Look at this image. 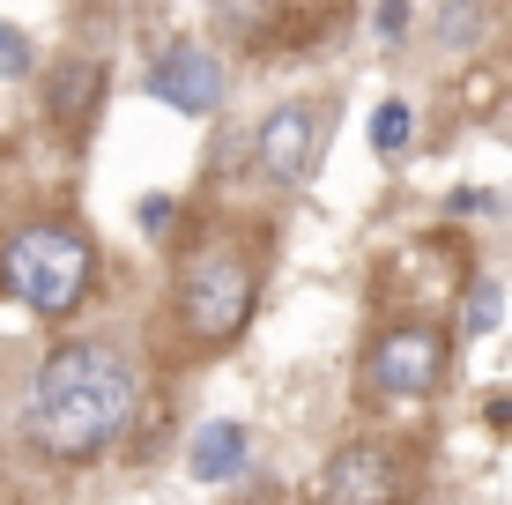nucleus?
I'll list each match as a JSON object with an SVG mask.
<instances>
[{
  "instance_id": "f257e3e1",
  "label": "nucleus",
  "mask_w": 512,
  "mask_h": 505,
  "mask_svg": "<svg viewBox=\"0 0 512 505\" xmlns=\"http://www.w3.org/2000/svg\"><path fill=\"white\" fill-rule=\"evenodd\" d=\"M141 379L134 364L104 342H60L23 394V439L45 461H97L119 431L134 424Z\"/></svg>"
},
{
  "instance_id": "f03ea898",
  "label": "nucleus",
  "mask_w": 512,
  "mask_h": 505,
  "mask_svg": "<svg viewBox=\"0 0 512 505\" xmlns=\"http://www.w3.org/2000/svg\"><path fill=\"white\" fill-rule=\"evenodd\" d=\"M90 275H97V253H90V238H82L75 223H30V231H15L8 253H0L8 298H23L30 312H45V320H67V312L90 298Z\"/></svg>"
},
{
  "instance_id": "7ed1b4c3",
  "label": "nucleus",
  "mask_w": 512,
  "mask_h": 505,
  "mask_svg": "<svg viewBox=\"0 0 512 505\" xmlns=\"http://www.w3.org/2000/svg\"><path fill=\"white\" fill-rule=\"evenodd\" d=\"M179 312H186L193 342H231L245 327V312H253V260L231 246L201 253L179 283Z\"/></svg>"
},
{
  "instance_id": "20e7f679",
  "label": "nucleus",
  "mask_w": 512,
  "mask_h": 505,
  "mask_svg": "<svg viewBox=\"0 0 512 505\" xmlns=\"http://www.w3.org/2000/svg\"><path fill=\"white\" fill-rule=\"evenodd\" d=\"M372 387L394 394V402H423V394L446 379V335H431V327H394V335L372 342Z\"/></svg>"
},
{
  "instance_id": "39448f33",
  "label": "nucleus",
  "mask_w": 512,
  "mask_h": 505,
  "mask_svg": "<svg viewBox=\"0 0 512 505\" xmlns=\"http://www.w3.org/2000/svg\"><path fill=\"white\" fill-rule=\"evenodd\" d=\"M320 104H282V112L260 127V171H268L275 186H297L312 179V164H320Z\"/></svg>"
},
{
  "instance_id": "423d86ee",
  "label": "nucleus",
  "mask_w": 512,
  "mask_h": 505,
  "mask_svg": "<svg viewBox=\"0 0 512 505\" xmlns=\"http://www.w3.org/2000/svg\"><path fill=\"white\" fill-rule=\"evenodd\" d=\"M401 498V476H394V454L386 446H342L327 461V483H320V505H394Z\"/></svg>"
},
{
  "instance_id": "0eeeda50",
  "label": "nucleus",
  "mask_w": 512,
  "mask_h": 505,
  "mask_svg": "<svg viewBox=\"0 0 512 505\" xmlns=\"http://www.w3.org/2000/svg\"><path fill=\"white\" fill-rule=\"evenodd\" d=\"M149 90L171 104V112H216V97H223V67L208 60L201 45H179V52H164L156 60V75H149Z\"/></svg>"
},
{
  "instance_id": "6e6552de",
  "label": "nucleus",
  "mask_w": 512,
  "mask_h": 505,
  "mask_svg": "<svg viewBox=\"0 0 512 505\" xmlns=\"http://www.w3.org/2000/svg\"><path fill=\"white\" fill-rule=\"evenodd\" d=\"M97 60H60L52 67V82H45V119H60V127H82L90 119V104H97Z\"/></svg>"
},
{
  "instance_id": "1a4fd4ad",
  "label": "nucleus",
  "mask_w": 512,
  "mask_h": 505,
  "mask_svg": "<svg viewBox=\"0 0 512 505\" xmlns=\"http://www.w3.org/2000/svg\"><path fill=\"white\" fill-rule=\"evenodd\" d=\"M245 424H231V416H216V424H201V439H193V476L201 483H231L245 468Z\"/></svg>"
},
{
  "instance_id": "9d476101",
  "label": "nucleus",
  "mask_w": 512,
  "mask_h": 505,
  "mask_svg": "<svg viewBox=\"0 0 512 505\" xmlns=\"http://www.w3.org/2000/svg\"><path fill=\"white\" fill-rule=\"evenodd\" d=\"M409 134H416V112H409L401 97H386L379 119H372V149H379V156H401V149H409Z\"/></svg>"
},
{
  "instance_id": "9b49d317",
  "label": "nucleus",
  "mask_w": 512,
  "mask_h": 505,
  "mask_svg": "<svg viewBox=\"0 0 512 505\" xmlns=\"http://www.w3.org/2000/svg\"><path fill=\"white\" fill-rule=\"evenodd\" d=\"M498 320H505V298H498V283H475V290H468V335H490Z\"/></svg>"
},
{
  "instance_id": "f8f14e48",
  "label": "nucleus",
  "mask_w": 512,
  "mask_h": 505,
  "mask_svg": "<svg viewBox=\"0 0 512 505\" xmlns=\"http://www.w3.org/2000/svg\"><path fill=\"white\" fill-rule=\"evenodd\" d=\"M475 23H483V8H475V0H453V8H446V23H438V38H446V45H461V38H475Z\"/></svg>"
},
{
  "instance_id": "ddd939ff",
  "label": "nucleus",
  "mask_w": 512,
  "mask_h": 505,
  "mask_svg": "<svg viewBox=\"0 0 512 505\" xmlns=\"http://www.w3.org/2000/svg\"><path fill=\"white\" fill-rule=\"evenodd\" d=\"M0 75H30V45H23V30H8V23H0Z\"/></svg>"
},
{
  "instance_id": "4468645a",
  "label": "nucleus",
  "mask_w": 512,
  "mask_h": 505,
  "mask_svg": "<svg viewBox=\"0 0 512 505\" xmlns=\"http://www.w3.org/2000/svg\"><path fill=\"white\" fill-rule=\"evenodd\" d=\"M268 8H275V0H223V23H231V30H260Z\"/></svg>"
},
{
  "instance_id": "2eb2a0df",
  "label": "nucleus",
  "mask_w": 512,
  "mask_h": 505,
  "mask_svg": "<svg viewBox=\"0 0 512 505\" xmlns=\"http://www.w3.org/2000/svg\"><path fill=\"white\" fill-rule=\"evenodd\" d=\"M401 30H409V0H386L379 8V38H401Z\"/></svg>"
},
{
  "instance_id": "dca6fc26",
  "label": "nucleus",
  "mask_w": 512,
  "mask_h": 505,
  "mask_svg": "<svg viewBox=\"0 0 512 505\" xmlns=\"http://www.w3.org/2000/svg\"><path fill=\"white\" fill-rule=\"evenodd\" d=\"M483 416H490L498 431H512V394H490V409H483Z\"/></svg>"
}]
</instances>
